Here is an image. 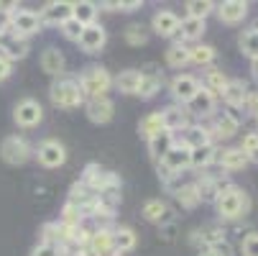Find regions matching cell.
Wrapping results in <instances>:
<instances>
[{"label": "cell", "instance_id": "cell-19", "mask_svg": "<svg viewBox=\"0 0 258 256\" xmlns=\"http://www.w3.org/2000/svg\"><path fill=\"white\" fill-rule=\"evenodd\" d=\"M223 103L228 105V111H240L245 108V97H248V85L243 80H228L225 90H223Z\"/></svg>", "mask_w": 258, "mask_h": 256}, {"label": "cell", "instance_id": "cell-17", "mask_svg": "<svg viewBox=\"0 0 258 256\" xmlns=\"http://www.w3.org/2000/svg\"><path fill=\"white\" fill-rule=\"evenodd\" d=\"M159 113H161V121H164V131H169L174 136L189 126V113L184 111V105H166Z\"/></svg>", "mask_w": 258, "mask_h": 256}, {"label": "cell", "instance_id": "cell-25", "mask_svg": "<svg viewBox=\"0 0 258 256\" xmlns=\"http://www.w3.org/2000/svg\"><path fill=\"white\" fill-rule=\"evenodd\" d=\"M189 159H192V151L187 149V146H181L179 141L171 146V149H169V154L161 159L174 174H181L184 169H189Z\"/></svg>", "mask_w": 258, "mask_h": 256}, {"label": "cell", "instance_id": "cell-50", "mask_svg": "<svg viewBox=\"0 0 258 256\" xmlns=\"http://www.w3.org/2000/svg\"><path fill=\"white\" fill-rule=\"evenodd\" d=\"M176 221L174 223H164V226H159V238L164 241V243H174V238H176Z\"/></svg>", "mask_w": 258, "mask_h": 256}, {"label": "cell", "instance_id": "cell-24", "mask_svg": "<svg viewBox=\"0 0 258 256\" xmlns=\"http://www.w3.org/2000/svg\"><path fill=\"white\" fill-rule=\"evenodd\" d=\"M0 57L6 62H18V59H26L28 57V41L23 39H16V36H6V39H0Z\"/></svg>", "mask_w": 258, "mask_h": 256}, {"label": "cell", "instance_id": "cell-14", "mask_svg": "<svg viewBox=\"0 0 258 256\" xmlns=\"http://www.w3.org/2000/svg\"><path fill=\"white\" fill-rule=\"evenodd\" d=\"M215 105H217V97L210 95L200 85V90L195 92V97L184 105V111H187L189 116H195V118H210V116H215Z\"/></svg>", "mask_w": 258, "mask_h": 256}, {"label": "cell", "instance_id": "cell-10", "mask_svg": "<svg viewBox=\"0 0 258 256\" xmlns=\"http://www.w3.org/2000/svg\"><path fill=\"white\" fill-rule=\"evenodd\" d=\"M207 131H210V138H212V143H215V138H217V141L233 138V136L240 131V118H238L233 111L217 113V116H215V123H212V128H207Z\"/></svg>", "mask_w": 258, "mask_h": 256}, {"label": "cell", "instance_id": "cell-39", "mask_svg": "<svg viewBox=\"0 0 258 256\" xmlns=\"http://www.w3.org/2000/svg\"><path fill=\"white\" fill-rule=\"evenodd\" d=\"M164 131V121H161V113L156 111V113H149L141 123H138V133L149 141V138H154L156 133H161Z\"/></svg>", "mask_w": 258, "mask_h": 256}, {"label": "cell", "instance_id": "cell-18", "mask_svg": "<svg viewBox=\"0 0 258 256\" xmlns=\"http://www.w3.org/2000/svg\"><path fill=\"white\" fill-rule=\"evenodd\" d=\"M215 13H217L220 23L235 26V23H240L248 16V3H243V0H225V3L215 6Z\"/></svg>", "mask_w": 258, "mask_h": 256}, {"label": "cell", "instance_id": "cell-5", "mask_svg": "<svg viewBox=\"0 0 258 256\" xmlns=\"http://www.w3.org/2000/svg\"><path fill=\"white\" fill-rule=\"evenodd\" d=\"M82 185H87L95 195H100V192H107V190H118L120 192V177L115 174V172H105L100 164H87L85 167V172H82Z\"/></svg>", "mask_w": 258, "mask_h": 256}, {"label": "cell", "instance_id": "cell-55", "mask_svg": "<svg viewBox=\"0 0 258 256\" xmlns=\"http://www.w3.org/2000/svg\"><path fill=\"white\" fill-rule=\"evenodd\" d=\"M250 75H253V80L258 82V59H250Z\"/></svg>", "mask_w": 258, "mask_h": 256}, {"label": "cell", "instance_id": "cell-31", "mask_svg": "<svg viewBox=\"0 0 258 256\" xmlns=\"http://www.w3.org/2000/svg\"><path fill=\"white\" fill-rule=\"evenodd\" d=\"M113 246H115V253H128L138 246V236L133 228L128 226H120V228H113Z\"/></svg>", "mask_w": 258, "mask_h": 256}, {"label": "cell", "instance_id": "cell-22", "mask_svg": "<svg viewBox=\"0 0 258 256\" xmlns=\"http://www.w3.org/2000/svg\"><path fill=\"white\" fill-rule=\"evenodd\" d=\"M215 164H220L225 172H240L248 167V157L238 149V146H230V149H223L215 154Z\"/></svg>", "mask_w": 258, "mask_h": 256}, {"label": "cell", "instance_id": "cell-52", "mask_svg": "<svg viewBox=\"0 0 258 256\" xmlns=\"http://www.w3.org/2000/svg\"><path fill=\"white\" fill-rule=\"evenodd\" d=\"M245 111H248V116H253V118L258 121V90H255V92H248V97H245Z\"/></svg>", "mask_w": 258, "mask_h": 256}, {"label": "cell", "instance_id": "cell-8", "mask_svg": "<svg viewBox=\"0 0 258 256\" xmlns=\"http://www.w3.org/2000/svg\"><path fill=\"white\" fill-rule=\"evenodd\" d=\"M41 118H44V108H41L39 100H33V97H23V100H18L16 108H13V121H16V126H21V128L39 126Z\"/></svg>", "mask_w": 258, "mask_h": 256}, {"label": "cell", "instance_id": "cell-9", "mask_svg": "<svg viewBox=\"0 0 258 256\" xmlns=\"http://www.w3.org/2000/svg\"><path fill=\"white\" fill-rule=\"evenodd\" d=\"M36 159H39V164L46 167V169H56L67 162V149H64L61 141L46 138V141L39 143V149H36Z\"/></svg>", "mask_w": 258, "mask_h": 256}, {"label": "cell", "instance_id": "cell-40", "mask_svg": "<svg viewBox=\"0 0 258 256\" xmlns=\"http://www.w3.org/2000/svg\"><path fill=\"white\" fill-rule=\"evenodd\" d=\"M238 44H240V52H243L245 57L258 59V23H255V28H250V31H243V33H240Z\"/></svg>", "mask_w": 258, "mask_h": 256}, {"label": "cell", "instance_id": "cell-48", "mask_svg": "<svg viewBox=\"0 0 258 256\" xmlns=\"http://www.w3.org/2000/svg\"><path fill=\"white\" fill-rule=\"evenodd\" d=\"M240 253L243 256H258V233H248L240 243Z\"/></svg>", "mask_w": 258, "mask_h": 256}, {"label": "cell", "instance_id": "cell-49", "mask_svg": "<svg viewBox=\"0 0 258 256\" xmlns=\"http://www.w3.org/2000/svg\"><path fill=\"white\" fill-rule=\"evenodd\" d=\"M200 256H233V248H230L228 241H223V243H215L212 248L200 251Z\"/></svg>", "mask_w": 258, "mask_h": 256}, {"label": "cell", "instance_id": "cell-46", "mask_svg": "<svg viewBox=\"0 0 258 256\" xmlns=\"http://www.w3.org/2000/svg\"><path fill=\"white\" fill-rule=\"evenodd\" d=\"M31 256H64V248H59V246H51V243H36L33 248H31Z\"/></svg>", "mask_w": 258, "mask_h": 256}, {"label": "cell", "instance_id": "cell-47", "mask_svg": "<svg viewBox=\"0 0 258 256\" xmlns=\"http://www.w3.org/2000/svg\"><path fill=\"white\" fill-rule=\"evenodd\" d=\"M255 146H258V133H255V131H248V133H243V141H240L238 149H240L245 157H250V154L255 151Z\"/></svg>", "mask_w": 258, "mask_h": 256}, {"label": "cell", "instance_id": "cell-41", "mask_svg": "<svg viewBox=\"0 0 258 256\" xmlns=\"http://www.w3.org/2000/svg\"><path fill=\"white\" fill-rule=\"evenodd\" d=\"M123 39L128 46H143V44H149V31H146L143 23H131L123 31Z\"/></svg>", "mask_w": 258, "mask_h": 256}, {"label": "cell", "instance_id": "cell-53", "mask_svg": "<svg viewBox=\"0 0 258 256\" xmlns=\"http://www.w3.org/2000/svg\"><path fill=\"white\" fill-rule=\"evenodd\" d=\"M11 33V18H8V11L0 6V39H6Z\"/></svg>", "mask_w": 258, "mask_h": 256}, {"label": "cell", "instance_id": "cell-30", "mask_svg": "<svg viewBox=\"0 0 258 256\" xmlns=\"http://www.w3.org/2000/svg\"><path fill=\"white\" fill-rule=\"evenodd\" d=\"M176 143V136L174 133H169V131H161V133H156L154 138H149V154L156 159V162H161L166 154H169V149Z\"/></svg>", "mask_w": 258, "mask_h": 256}, {"label": "cell", "instance_id": "cell-1", "mask_svg": "<svg viewBox=\"0 0 258 256\" xmlns=\"http://www.w3.org/2000/svg\"><path fill=\"white\" fill-rule=\"evenodd\" d=\"M215 210L223 221H238L248 213V195L238 185H225L215 200Z\"/></svg>", "mask_w": 258, "mask_h": 256}, {"label": "cell", "instance_id": "cell-44", "mask_svg": "<svg viewBox=\"0 0 258 256\" xmlns=\"http://www.w3.org/2000/svg\"><path fill=\"white\" fill-rule=\"evenodd\" d=\"M141 6H143L141 0H131V3H123V0H107V3H102V8L107 13H131V11H136Z\"/></svg>", "mask_w": 258, "mask_h": 256}, {"label": "cell", "instance_id": "cell-23", "mask_svg": "<svg viewBox=\"0 0 258 256\" xmlns=\"http://www.w3.org/2000/svg\"><path fill=\"white\" fill-rule=\"evenodd\" d=\"M87 248H90L95 256H120V253H115V246H113V228H110V231L95 228L92 236H90Z\"/></svg>", "mask_w": 258, "mask_h": 256}, {"label": "cell", "instance_id": "cell-21", "mask_svg": "<svg viewBox=\"0 0 258 256\" xmlns=\"http://www.w3.org/2000/svg\"><path fill=\"white\" fill-rule=\"evenodd\" d=\"M143 218H146L149 223H159V226L176 221L174 210H171L164 200H146V202H143Z\"/></svg>", "mask_w": 258, "mask_h": 256}, {"label": "cell", "instance_id": "cell-7", "mask_svg": "<svg viewBox=\"0 0 258 256\" xmlns=\"http://www.w3.org/2000/svg\"><path fill=\"white\" fill-rule=\"evenodd\" d=\"M138 72H141V85H138V92L136 95L141 100L156 97L161 92V87H164V72H161V67L159 64H146Z\"/></svg>", "mask_w": 258, "mask_h": 256}, {"label": "cell", "instance_id": "cell-11", "mask_svg": "<svg viewBox=\"0 0 258 256\" xmlns=\"http://www.w3.org/2000/svg\"><path fill=\"white\" fill-rule=\"evenodd\" d=\"M197 90H200V80L192 77V75H176L171 80V85H169V92L174 97V105H187L195 97Z\"/></svg>", "mask_w": 258, "mask_h": 256}, {"label": "cell", "instance_id": "cell-27", "mask_svg": "<svg viewBox=\"0 0 258 256\" xmlns=\"http://www.w3.org/2000/svg\"><path fill=\"white\" fill-rule=\"evenodd\" d=\"M181 146H187V149L192 151V149H200V146H207V143H212V138H210V131L205 128V126H187L181 131V141H179Z\"/></svg>", "mask_w": 258, "mask_h": 256}, {"label": "cell", "instance_id": "cell-37", "mask_svg": "<svg viewBox=\"0 0 258 256\" xmlns=\"http://www.w3.org/2000/svg\"><path fill=\"white\" fill-rule=\"evenodd\" d=\"M174 197L181 208H187V210H195L200 205V195H197V187H195V182H187V185H179L174 190Z\"/></svg>", "mask_w": 258, "mask_h": 256}, {"label": "cell", "instance_id": "cell-57", "mask_svg": "<svg viewBox=\"0 0 258 256\" xmlns=\"http://www.w3.org/2000/svg\"><path fill=\"white\" fill-rule=\"evenodd\" d=\"M255 133H258V128H255Z\"/></svg>", "mask_w": 258, "mask_h": 256}, {"label": "cell", "instance_id": "cell-32", "mask_svg": "<svg viewBox=\"0 0 258 256\" xmlns=\"http://www.w3.org/2000/svg\"><path fill=\"white\" fill-rule=\"evenodd\" d=\"M97 13H100V6L92 3V0H80V3H75V8H72V18L82 26L97 23Z\"/></svg>", "mask_w": 258, "mask_h": 256}, {"label": "cell", "instance_id": "cell-2", "mask_svg": "<svg viewBox=\"0 0 258 256\" xmlns=\"http://www.w3.org/2000/svg\"><path fill=\"white\" fill-rule=\"evenodd\" d=\"M49 97L56 108H64V111H75V108L85 105V95L77 80H72V77H54L49 87Z\"/></svg>", "mask_w": 258, "mask_h": 256}, {"label": "cell", "instance_id": "cell-43", "mask_svg": "<svg viewBox=\"0 0 258 256\" xmlns=\"http://www.w3.org/2000/svg\"><path fill=\"white\" fill-rule=\"evenodd\" d=\"M82 221H85V215H82V210H80V208L69 205V202L61 208V218H59V223H64V226H82Z\"/></svg>", "mask_w": 258, "mask_h": 256}, {"label": "cell", "instance_id": "cell-6", "mask_svg": "<svg viewBox=\"0 0 258 256\" xmlns=\"http://www.w3.org/2000/svg\"><path fill=\"white\" fill-rule=\"evenodd\" d=\"M31 154H33L31 143H28L23 136H18V133L6 136L3 141H0V159H3L6 164H11V167L26 164V162L31 159Z\"/></svg>", "mask_w": 258, "mask_h": 256}, {"label": "cell", "instance_id": "cell-38", "mask_svg": "<svg viewBox=\"0 0 258 256\" xmlns=\"http://www.w3.org/2000/svg\"><path fill=\"white\" fill-rule=\"evenodd\" d=\"M215 154H217V146H215V143H207V146H200V149H192L189 167H195V169H207L210 164H215Z\"/></svg>", "mask_w": 258, "mask_h": 256}, {"label": "cell", "instance_id": "cell-56", "mask_svg": "<svg viewBox=\"0 0 258 256\" xmlns=\"http://www.w3.org/2000/svg\"><path fill=\"white\" fill-rule=\"evenodd\" d=\"M248 162H253V164H258V146H255V151L248 157Z\"/></svg>", "mask_w": 258, "mask_h": 256}, {"label": "cell", "instance_id": "cell-29", "mask_svg": "<svg viewBox=\"0 0 258 256\" xmlns=\"http://www.w3.org/2000/svg\"><path fill=\"white\" fill-rule=\"evenodd\" d=\"M64 67H67V59H64V54H61L56 46L44 49V54H41V69L46 72V75H51V77H61Z\"/></svg>", "mask_w": 258, "mask_h": 256}, {"label": "cell", "instance_id": "cell-33", "mask_svg": "<svg viewBox=\"0 0 258 256\" xmlns=\"http://www.w3.org/2000/svg\"><path fill=\"white\" fill-rule=\"evenodd\" d=\"M210 95H215V97H220L223 95V90H225V85H228V77H225V72L223 69H215V67H210L207 72H205V77H202V82H200Z\"/></svg>", "mask_w": 258, "mask_h": 256}, {"label": "cell", "instance_id": "cell-36", "mask_svg": "<svg viewBox=\"0 0 258 256\" xmlns=\"http://www.w3.org/2000/svg\"><path fill=\"white\" fill-rule=\"evenodd\" d=\"M166 64H169L171 69L187 67V64H189V46H187V44H181V41L171 44V46L166 49Z\"/></svg>", "mask_w": 258, "mask_h": 256}, {"label": "cell", "instance_id": "cell-34", "mask_svg": "<svg viewBox=\"0 0 258 256\" xmlns=\"http://www.w3.org/2000/svg\"><path fill=\"white\" fill-rule=\"evenodd\" d=\"M113 85L123 92V95H136L138 85H141V72L138 69H123L120 75L113 80Z\"/></svg>", "mask_w": 258, "mask_h": 256}, {"label": "cell", "instance_id": "cell-15", "mask_svg": "<svg viewBox=\"0 0 258 256\" xmlns=\"http://www.w3.org/2000/svg\"><path fill=\"white\" fill-rule=\"evenodd\" d=\"M80 49L85 54H97L105 44H107V31L100 26V23H92V26H85L82 28V36H80Z\"/></svg>", "mask_w": 258, "mask_h": 256}, {"label": "cell", "instance_id": "cell-3", "mask_svg": "<svg viewBox=\"0 0 258 256\" xmlns=\"http://www.w3.org/2000/svg\"><path fill=\"white\" fill-rule=\"evenodd\" d=\"M82 95L87 100H95V97H107L110 87H113V75L105 69V67H87L80 80H77Z\"/></svg>", "mask_w": 258, "mask_h": 256}, {"label": "cell", "instance_id": "cell-20", "mask_svg": "<svg viewBox=\"0 0 258 256\" xmlns=\"http://www.w3.org/2000/svg\"><path fill=\"white\" fill-rule=\"evenodd\" d=\"M225 241V231L217 228V226H205V228H195L192 236H189V243L197 246L200 251L205 248H212L215 243H223Z\"/></svg>", "mask_w": 258, "mask_h": 256}, {"label": "cell", "instance_id": "cell-45", "mask_svg": "<svg viewBox=\"0 0 258 256\" xmlns=\"http://www.w3.org/2000/svg\"><path fill=\"white\" fill-rule=\"evenodd\" d=\"M61 33H64V39H69V41H80V36H82V23H77L75 18H69V21H64L61 26Z\"/></svg>", "mask_w": 258, "mask_h": 256}, {"label": "cell", "instance_id": "cell-16", "mask_svg": "<svg viewBox=\"0 0 258 256\" xmlns=\"http://www.w3.org/2000/svg\"><path fill=\"white\" fill-rule=\"evenodd\" d=\"M151 28L161 39H174V36H179V16L174 11H166V8L156 11L151 18Z\"/></svg>", "mask_w": 258, "mask_h": 256}, {"label": "cell", "instance_id": "cell-42", "mask_svg": "<svg viewBox=\"0 0 258 256\" xmlns=\"http://www.w3.org/2000/svg\"><path fill=\"white\" fill-rule=\"evenodd\" d=\"M212 11H215V3H210V0H189V3H187V16L189 18L205 21Z\"/></svg>", "mask_w": 258, "mask_h": 256}, {"label": "cell", "instance_id": "cell-35", "mask_svg": "<svg viewBox=\"0 0 258 256\" xmlns=\"http://www.w3.org/2000/svg\"><path fill=\"white\" fill-rule=\"evenodd\" d=\"M215 59H217L215 46H210V44H195V46H189V64H197V67H210Z\"/></svg>", "mask_w": 258, "mask_h": 256}, {"label": "cell", "instance_id": "cell-4", "mask_svg": "<svg viewBox=\"0 0 258 256\" xmlns=\"http://www.w3.org/2000/svg\"><path fill=\"white\" fill-rule=\"evenodd\" d=\"M8 18H11V36H16V39L28 41L31 36H36L41 31V18H39L36 11H26V8L11 6L8 8Z\"/></svg>", "mask_w": 258, "mask_h": 256}, {"label": "cell", "instance_id": "cell-12", "mask_svg": "<svg viewBox=\"0 0 258 256\" xmlns=\"http://www.w3.org/2000/svg\"><path fill=\"white\" fill-rule=\"evenodd\" d=\"M72 8H75V3H69V0H54V3H46L39 13L41 18V26H61L64 21L72 18Z\"/></svg>", "mask_w": 258, "mask_h": 256}, {"label": "cell", "instance_id": "cell-13", "mask_svg": "<svg viewBox=\"0 0 258 256\" xmlns=\"http://www.w3.org/2000/svg\"><path fill=\"white\" fill-rule=\"evenodd\" d=\"M85 113L92 123L97 126H105L115 118V103L110 97H95V100H87L85 103Z\"/></svg>", "mask_w": 258, "mask_h": 256}, {"label": "cell", "instance_id": "cell-28", "mask_svg": "<svg viewBox=\"0 0 258 256\" xmlns=\"http://www.w3.org/2000/svg\"><path fill=\"white\" fill-rule=\"evenodd\" d=\"M207 31V23L200 18H179V41H200L202 33Z\"/></svg>", "mask_w": 258, "mask_h": 256}, {"label": "cell", "instance_id": "cell-51", "mask_svg": "<svg viewBox=\"0 0 258 256\" xmlns=\"http://www.w3.org/2000/svg\"><path fill=\"white\" fill-rule=\"evenodd\" d=\"M156 174H159V179L164 182L166 187H169V185H174V179L179 177V174H174V172H171V169H169L164 162H156Z\"/></svg>", "mask_w": 258, "mask_h": 256}, {"label": "cell", "instance_id": "cell-26", "mask_svg": "<svg viewBox=\"0 0 258 256\" xmlns=\"http://www.w3.org/2000/svg\"><path fill=\"white\" fill-rule=\"evenodd\" d=\"M195 187H197V195H200V202H212L217 200L220 190H223V179H217V177H210V174H202L200 179H195Z\"/></svg>", "mask_w": 258, "mask_h": 256}, {"label": "cell", "instance_id": "cell-54", "mask_svg": "<svg viewBox=\"0 0 258 256\" xmlns=\"http://www.w3.org/2000/svg\"><path fill=\"white\" fill-rule=\"evenodd\" d=\"M11 75H13V64H11V62H6L3 57H0V82H6Z\"/></svg>", "mask_w": 258, "mask_h": 256}]
</instances>
